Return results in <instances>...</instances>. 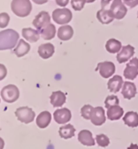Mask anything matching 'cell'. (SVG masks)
Segmentation results:
<instances>
[{"label": "cell", "mask_w": 138, "mask_h": 149, "mask_svg": "<svg viewBox=\"0 0 138 149\" xmlns=\"http://www.w3.org/2000/svg\"><path fill=\"white\" fill-rule=\"evenodd\" d=\"M35 3L39 4V5H41V4H45L48 2V0H32Z\"/></svg>", "instance_id": "obj_37"}, {"label": "cell", "mask_w": 138, "mask_h": 149, "mask_svg": "<svg viewBox=\"0 0 138 149\" xmlns=\"http://www.w3.org/2000/svg\"><path fill=\"white\" fill-rule=\"evenodd\" d=\"M86 3V0H71V6L74 8V10L78 11L83 10Z\"/></svg>", "instance_id": "obj_31"}, {"label": "cell", "mask_w": 138, "mask_h": 149, "mask_svg": "<svg viewBox=\"0 0 138 149\" xmlns=\"http://www.w3.org/2000/svg\"><path fill=\"white\" fill-rule=\"evenodd\" d=\"M74 35V30L71 26L69 25H64L62 26L61 28H59L57 31V36L61 40L66 41L69 40L72 38Z\"/></svg>", "instance_id": "obj_20"}, {"label": "cell", "mask_w": 138, "mask_h": 149, "mask_svg": "<svg viewBox=\"0 0 138 149\" xmlns=\"http://www.w3.org/2000/svg\"><path fill=\"white\" fill-rule=\"evenodd\" d=\"M19 37V33L13 29L0 31V50L13 49L17 44Z\"/></svg>", "instance_id": "obj_1"}, {"label": "cell", "mask_w": 138, "mask_h": 149, "mask_svg": "<svg viewBox=\"0 0 138 149\" xmlns=\"http://www.w3.org/2000/svg\"><path fill=\"white\" fill-rule=\"evenodd\" d=\"M123 1L125 5H127L131 8H133L138 5V0H123Z\"/></svg>", "instance_id": "obj_34"}, {"label": "cell", "mask_w": 138, "mask_h": 149, "mask_svg": "<svg viewBox=\"0 0 138 149\" xmlns=\"http://www.w3.org/2000/svg\"><path fill=\"white\" fill-rule=\"evenodd\" d=\"M135 53V49L131 46V45H126L124 46L122 49H121L120 52H119L116 56V59H117L118 62L120 63H125L128 61V60L131 59L132 56L134 55Z\"/></svg>", "instance_id": "obj_12"}, {"label": "cell", "mask_w": 138, "mask_h": 149, "mask_svg": "<svg viewBox=\"0 0 138 149\" xmlns=\"http://www.w3.org/2000/svg\"><path fill=\"white\" fill-rule=\"evenodd\" d=\"M51 118L52 116L48 111H43L36 118V125L40 128H45L50 123Z\"/></svg>", "instance_id": "obj_22"}, {"label": "cell", "mask_w": 138, "mask_h": 149, "mask_svg": "<svg viewBox=\"0 0 138 149\" xmlns=\"http://www.w3.org/2000/svg\"><path fill=\"white\" fill-rule=\"evenodd\" d=\"M128 149H138V145H137V144H134V143H132L131 145L128 147Z\"/></svg>", "instance_id": "obj_39"}, {"label": "cell", "mask_w": 138, "mask_h": 149, "mask_svg": "<svg viewBox=\"0 0 138 149\" xmlns=\"http://www.w3.org/2000/svg\"><path fill=\"white\" fill-rule=\"evenodd\" d=\"M10 21V16L7 13H1L0 14V28H5L7 27Z\"/></svg>", "instance_id": "obj_32"}, {"label": "cell", "mask_w": 138, "mask_h": 149, "mask_svg": "<svg viewBox=\"0 0 138 149\" xmlns=\"http://www.w3.org/2000/svg\"><path fill=\"white\" fill-rule=\"evenodd\" d=\"M4 145H5V143H4V139L0 137V149H4Z\"/></svg>", "instance_id": "obj_38"}, {"label": "cell", "mask_w": 138, "mask_h": 149, "mask_svg": "<svg viewBox=\"0 0 138 149\" xmlns=\"http://www.w3.org/2000/svg\"><path fill=\"white\" fill-rule=\"evenodd\" d=\"M119 102H120V100L118 98L117 96L116 95H110V96H107L105 99V106L108 109L111 107H113V106H116V105H119Z\"/></svg>", "instance_id": "obj_28"}, {"label": "cell", "mask_w": 138, "mask_h": 149, "mask_svg": "<svg viewBox=\"0 0 138 149\" xmlns=\"http://www.w3.org/2000/svg\"><path fill=\"white\" fill-rule=\"evenodd\" d=\"M95 1V0H86V2L87 3H93Z\"/></svg>", "instance_id": "obj_40"}, {"label": "cell", "mask_w": 138, "mask_h": 149, "mask_svg": "<svg viewBox=\"0 0 138 149\" xmlns=\"http://www.w3.org/2000/svg\"><path fill=\"white\" fill-rule=\"evenodd\" d=\"M7 74V70L6 66L3 65V64H0V81L4 80Z\"/></svg>", "instance_id": "obj_33"}, {"label": "cell", "mask_w": 138, "mask_h": 149, "mask_svg": "<svg viewBox=\"0 0 138 149\" xmlns=\"http://www.w3.org/2000/svg\"><path fill=\"white\" fill-rule=\"evenodd\" d=\"M30 45L25 42L24 40H20L16 48L14 49V53L18 57H22L30 51Z\"/></svg>", "instance_id": "obj_24"}, {"label": "cell", "mask_w": 138, "mask_h": 149, "mask_svg": "<svg viewBox=\"0 0 138 149\" xmlns=\"http://www.w3.org/2000/svg\"><path fill=\"white\" fill-rule=\"evenodd\" d=\"M97 19L103 24H108L111 23L114 17L112 14L111 13L110 10H106L104 8H102L97 12Z\"/></svg>", "instance_id": "obj_21"}, {"label": "cell", "mask_w": 138, "mask_h": 149, "mask_svg": "<svg viewBox=\"0 0 138 149\" xmlns=\"http://www.w3.org/2000/svg\"><path fill=\"white\" fill-rule=\"evenodd\" d=\"M138 75V58L135 57L127 63L124 76L128 80H134Z\"/></svg>", "instance_id": "obj_7"}, {"label": "cell", "mask_w": 138, "mask_h": 149, "mask_svg": "<svg viewBox=\"0 0 138 149\" xmlns=\"http://www.w3.org/2000/svg\"><path fill=\"white\" fill-rule=\"evenodd\" d=\"M69 0H56V3L60 7H66L67 4L69 3Z\"/></svg>", "instance_id": "obj_35"}, {"label": "cell", "mask_w": 138, "mask_h": 149, "mask_svg": "<svg viewBox=\"0 0 138 149\" xmlns=\"http://www.w3.org/2000/svg\"><path fill=\"white\" fill-rule=\"evenodd\" d=\"M137 18H138V12H137Z\"/></svg>", "instance_id": "obj_41"}, {"label": "cell", "mask_w": 138, "mask_h": 149, "mask_svg": "<svg viewBox=\"0 0 138 149\" xmlns=\"http://www.w3.org/2000/svg\"><path fill=\"white\" fill-rule=\"evenodd\" d=\"M50 15L47 11H41L32 22V24L37 30H41L50 24Z\"/></svg>", "instance_id": "obj_10"}, {"label": "cell", "mask_w": 138, "mask_h": 149, "mask_svg": "<svg viewBox=\"0 0 138 149\" xmlns=\"http://www.w3.org/2000/svg\"><path fill=\"white\" fill-rule=\"evenodd\" d=\"M75 131L76 130L72 125L67 124L60 127V129H59V135L63 139H68L72 138L73 136L74 135Z\"/></svg>", "instance_id": "obj_26"}, {"label": "cell", "mask_w": 138, "mask_h": 149, "mask_svg": "<svg viewBox=\"0 0 138 149\" xmlns=\"http://www.w3.org/2000/svg\"><path fill=\"white\" fill-rule=\"evenodd\" d=\"M110 11L114 19H122L127 14L128 9L126 8L122 0H114L111 5Z\"/></svg>", "instance_id": "obj_6"}, {"label": "cell", "mask_w": 138, "mask_h": 149, "mask_svg": "<svg viewBox=\"0 0 138 149\" xmlns=\"http://www.w3.org/2000/svg\"><path fill=\"white\" fill-rule=\"evenodd\" d=\"M90 121L95 126H101L104 124L106 122V116L104 108L101 107L93 108L90 115Z\"/></svg>", "instance_id": "obj_9"}, {"label": "cell", "mask_w": 138, "mask_h": 149, "mask_svg": "<svg viewBox=\"0 0 138 149\" xmlns=\"http://www.w3.org/2000/svg\"><path fill=\"white\" fill-rule=\"evenodd\" d=\"M123 114H124V110L119 105L111 107L107 109V118H108V119L111 120V121L120 119L123 116Z\"/></svg>", "instance_id": "obj_19"}, {"label": "cell", "mask_w": 138, "mask_h": 149, "mask_svg": "<svg viewBox=\"0 0 138 149\" xmlns=\"http://www.w3.org/2000/svg\"><path fill=\"white\" fill-rule=\"evenodd\" d=\"M39 33L41 36L42 38L45 40H49L54 38L56 35V28L55 26L52 24H49L46 27L39 30Z\"/></svg>", "instance_id": "obj_23"}, {"label": "cell", "mask_w": 138, "mask_h": 149, "mask_svg": "<svg viewBox=\"0 0 138 149\" xmlns=\"http://www.w3.org/2000/svg\"><path fill=\"white\" fill-rule=\"evenodd\" d=\"M22 35L26 40H28L30 43H35V42L38 41L40 39V33L38 30H34L30 28H23Z\"/></svg>", "instance_id": "obj_18"}, {"label": "cell", "mask_w": 138, "mask_h": 149, "mask_svg": "<svg viewBox=\"0 0 138 149\" xmlns=\"http://www.w3.org/2000/svg\"><path fill=\"white\" fill-rule=\"evenodd\" d=\"M123 84H124V81H123L122 77L119 75H116L108 81L107 87L111 93H117L122 88Z\"/></svg>", "instance_id": "obj_17"}, {"label": "cell", "mask_w": 138, "mask_h": 149, "mask_svg": "<svg viewBox=\"0 0 138 149\" xmlns=\"http://www.w3.org/2000/svg\"><path fill=\"white\" fill-rule=\"evenodd\" d=\"M106 49L110 53H116L122 49V44L116 39H110L106 43Z\"/></svg>", "instance_id": "obj_27"}, {"label": "cell", "mask_w": 138, "mask_h": 149, "mask_svg": "<svg viewBox=\"0 0 138 149\" xmlns=\"http://www.w3.org/2000/svg\"><path fill=\"white\" fill-rule=\"evenodd\" d=\"M124 123L130 127H138V114L133 111H129L126 113L124 118Z\"/></svg>", "instance_id": "obj_25"}, {"label": "cell", "mask_w": 138, "mask_h": 149, "mask_svg": "<svg viewBox=\"0 0 138 149\" xmlns=\"http://www.w3.org/2000/svg\"><path fill=\"white\" fill-rule=\"evenodd\" d=\"M55 52V48L51 43H46L40 45L38 49L39 56L43 59L50 58Z\"/></svg>", "instance_id": "obj_13"}, {"label": "cell", "mask_w": 138, "mask_h": 149, "mask_svg": "<svg viewBox=\"0 0 138 149\" xmlns=\"http://www.w3.org/2000/svg\"><path fill=\"white\" fill-rule=\"evenodd\" d=\"M78 139L82 144L85 146H94L95 143L92 133L88 130L81 131L78 134Z\"/></svg>", "instance_id": "obj_16"}, {"label": "cell", "mask_w": 138, "mask_h": 149, "mask_svg": "<svg viewBox=\"0 0 138 149\" xmlns=\"http://www.w3.org/2000/svg\"><path fill=\"white\" fill-rule=\"evenodd\" d=\"M95 139H96V142L99 144V146L103 147V148L107 147L110 143V140L108 139V137H107V135H104V134L97 135Z\"/></svg>", "instance_id": "obj_29"}, {"label": "cell", "mask_w": 138, "mask_h": 149, "mask_svg": "<svg viewBox=\"0 0 138 149\" xmlns=\"http://www.w3.org/2000/svg\"><path fill=\"white\" fill-rule=\"evenodd\" d=\"M15 116L17 117L18 120H20L24 123H30L34 120L35 112L31 108L28 107H22L16 109L15 111Z\"/></svg>", "instance_id": "obj_5"}, {"label": "cell", "mask_w": 138, "mask_h": 149, "mask_svg": "<svg viewBox=\"0 0 138 149\" xmlns=\"http://www.w3.org/2000/svg\"><path fill=\"white\" fill-rule=\"evenodd\" d=\"M0 102H1V101H0Z\"/></svg>", "instance_id": "obj_42"}, {"label": "cell", "mask_w": 138, "mask_h": 149, "mask_svg": "<svg viewBox=\"0 0 138 149\" xmlns=\"http://www.w3.org/2000/svg\"><path fill=\"white\" fill-rule=\"evenodd\" d=\"M66 101V94L62 91L53 92L50 96V102L54 107H61L65 104Z\"/></svg>", "instance_id": "obj_14"}, {"label": "cell", "mask_w": 138, "mask_h": 149, "mask_svg": "<svg viewBox=\"0 0 138 149\" xmlns=\"http://www.w3.org/2000/svg\"><path fill=\"white\" fill-rule=\"evenodd\" d=\"M111 0H101V7L102 8H105L108 4L110 3Z\"/></svg>", "instance_id": "obj_36"}, {"label": "cell", "mask_w": 138, "mask_h": 149, "mask_svg": "<svg viewBox=\"0 0 138 149\" xmlns=\"http://www.w3.org/2000/svg\"><path fill=\"white\" fill-rule=\"evenodd\" d=\"M11 8L15 15L26 17L31 13L32 6L30 0H12Z\"/></svg>", "instance_id": "obj_2"}, {"label": "cell", "mask_w": 138, "mask_h": 149, "mask_svg": "<svg viewBox=\"0 0 138 149\" xmlns=\"http://www.w3.org/2000/svg\"><path fill=\"white\" fill-rule=\"evenodd\" d=\"M53 19L58 24H66L72 19V12L68 8H58L53 11Z\"/></svg>", "instance_id": "obj_4"}, {"label": "cell", "mask_w": 138, "mask_h": 149, "mask_svg": "<svg viewBox=\"0 0 138 149\" xmlns=\"http://www.w3.org/2000/svg\"><path fill=\"white\" fill-rule=\"evenodd\" d=\"M1 96L6 102L12 103L18 100L20 97V91L15 85H7L3 88L1 91Z\"/></svg>", "instance_id": "obj_3"}, {"label": "cell", "mask_w": 138, "mask_h": 149, "mask_svg": "<svg viewBox=\"0 0 138 149\" xmlns=\"http://www.w3.org/2000/svg\"><path fill=\"white\" fill-rule=\"evenodd\" d=\"M122 94L124 98L130 100L137 94V88L134 83L130 81H125L122 87Z\"/></svg>", "instance_id": "obj_15"}, {"label": "cell", "mask_w": 138, "mask_h": 149, "mask_svg": "<svg viewBox=\"0 0 138 149\" xmlns=\"http://www.w3.org/2000/svg\"><path fill=\"white\" fill-rule=\"evenodd\" d=\"M54 120L59 124H65L71 119V112L67 108L57 109L53 114Z\"/></svg>", "instance_id": "obj_11"}, {"label": "cell", "mask_w": 138, "mask_h": 149, "mask_svg": "<svg viewBox=\"0 0 138 149\" xmlns=\"http://www.w3.org/2000/svg\"><path fill=\"white\" fill-rule=\"evenodd\" d=\"M92 110H93V107L90 105H85L81 109V114H82V116L85 119H86V120L90 119V115H91Z\"/></svg>", "instance_id": "obj_30"}, {"label": "cell", "mask_w": 138, "mask_h": 149, "mask_svg": "<svg viewBox=\"0 0 138 149\" xmlns=\"http://www.w3.org/2000/svg\"><path fill=\"white\" fill-rule=\"evenodd\" d=\"M96 70H99V73L101 76L104 78H108L112 76L116 71V66L111 61H104L98 64Z\"/></svg>", "instance_id": "obj_8"}]
</instances>
